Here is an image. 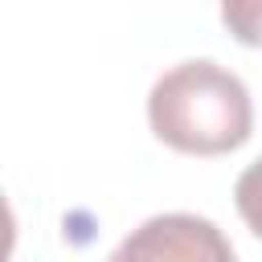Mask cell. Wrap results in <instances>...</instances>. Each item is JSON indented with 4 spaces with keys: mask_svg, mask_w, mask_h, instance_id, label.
<instances>
[{
    "mask_svg": "<svg viewBox=\"0 0 262 262\" xmlns=\"http://www.w3.org/2000/svg\"><path fill=\"white\" fill-rule=\"evenodd\" d=\"M221 20L242 45L262 49V0H221Z\"/></svg>",
    "mask_w": 262,
    "mask_h": 262,
    "instance_id": "obj_3",
    "label": "cell"
},
{
    "mask_svg": "<svg viewBox=\"0 0 262 262\" xmlns=\"http://www.w3.org/2000/svg\"><path fill=\"white\" fill-rule=\"evenodd\" d=\"M12 250H16V217H12L8 201L0 196V262H8Z\"/></svg>",
    "mask_w": 262,
    "mask_h": 262,
    "instance_id": "obj_5",
    "label": "cell"
},
{
    "mask_svg": "<svg viewBox=\"0 0 262 262\" xmlns=\"http://www.w3.org/2000/svg\"><path fill=\"white\" fill-rule=\"evenodd\" d=\"M151 131L184 156H225L250 139L254 106L246 82L217 61H180L147 94Z\"/></svg>",
    "mask_w": 262,
    "mask_h": 262,
    "instance_id": "obj_1",
    "label": "cell"
},
{
    "mask_svg": "<svg viewBox=\"0 0 262 262\" xmlns=\"http://www.w3.org/2000/svg\"><path fill=\"white\" fill-rule=\"evenodd\" d=\"M106 262H233V246L209 217L160 213L131 229Z\"/></svg>",
    "mask_w": 262,
    "mask_h": 262,
    "instance_id": "obj_2",
    "label": "cell"
},
{
    "mask_svg": "<svg viewBox=\"0 0 262 262\" xmlns=\"http://www.w3.org/2000/svg\"><path fill=\"white\" fill-rule=\"evenodd\" d=\"M233 201H237L242 221L262 237V160H254V164L237 176V184H233Z\"/></svg>",
    "mask_w": 262,
    "mask_h": 262,
    "instance_id": "obj_4",
    "label": "cell"
}]
</instances>
